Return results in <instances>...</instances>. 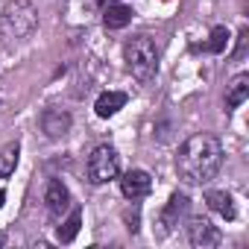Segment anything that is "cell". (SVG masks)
<instances>
[{"label": "cell", "instance_id": "obj_15", "mask_svg": "<svg viewBox=\"0 0 249 249\" xmlns=\"http://www.w3.org/2000/svg\"><path fill=\"white\" fill-rule=\"evenodd\" d=\"M226 44H229V30H226V27H214V30H211V36H208L205 50H211V53H223V50H226Z\"/></svg>", "mask_w": 249, "mask_h": 249}, {"label": "cell", "instance_id": "obj_16", "mask_svg": "<svg viewBox=\"0 0 249 249\" xmlns=\"http://www.w3.org/2000/svg\"><path fill=\"white\" fill-rule=\"evenodd\" d=\"M188 211V196H182V194H173V199H170V205H167V220H173V217H179V214H185Z\"/></svg>", "mask_w": 249, "mask_h": 249}, {"label": "cell", "instance_id": "obj_18", "mask_svg": "<svg viewBox=\"0 0 249 249\" xmlns=\"http://www.w3.org/2000/svg\"><path fill=\"white\" fill-rule=\"evenodd\" d=\"M3 243H6V237H3V231H0V246H3Z\"/></svg>", "mask_w": 249, "mask_h": 249}, {"label": "cell", "instance_id": "obj_7", "mask_svg": "<svg viewBox=\"0 0 249 249\" xmlns=\"http://www.w3.org/2000/svg\"><path fill=\"white\" fill-rule=\"evenodd\" d=\"M44 202H47V211H50L53 217H59V214L68 208V202H71V194H68V188H65L59 179H50V185H47V194H44Z\"/></svg>", "mask_w": 249, "mask_h": 249}, {"label": "cell", "instance_id": "obj_8", "mask_svg": "<svg viewBox=\"0 0 249 249\" xmlns=\"http://www.w3.org/2000/svg\"><path fill=\"white\" fill-rule=\"evenodd\" d=\"M123 106H126V94H123V91H106V94L97 97L94 111H97V117H111V114H117Z\"/></svg>", "mask_w": 249, "mask_h": 249}, {"label": "cell", "instance_id": "obj_12", "mask_svg": "<svg viewBox=\"0 0 249 249\" xmlns=\"http://www.w3.org/2000/svg\"><path fill=\"white\" fill-rule=\"evenodd\" d=\"M68 126H71V117H68V114H62V111H47V114H44V132H47L50 138L65 135Z\"/></svg>", "mask_w": 249, "mask_h": 249}, {"label": "cell", "instance_id": "obj_11", "mask_svg": "<svg viewBox=\"0 0 249 249\" xmlns=\"http://www.w3.org/2000/svg\"><path fill=\"white\" fill-rule=\"evenodd\" d=\"M129 21H132V9H129V6H120V3L108 6L106 15H103V24H106L108 30H120V27H126Z\"/></svg>", "mask_w": 249, "mask_h": 249}, {"label": "cell", "instance_id": "obj_10", "mask_svg": "<svg viewBox=\"0 0 249 249\" xmlns=\"http://www.w3.org/2000/svg\"><path fill=\"white\" fill-rule=\"evenodd\" d=\"M246 97H249V76L240 73V76L231 79V85H229V91H226V106H229V108H237V106L246 103Z\"/></svg>", "mask_w": 249, "mask_h": 249}, {"label": "cell", "instance_id": "obj_13", "mask_svg": "<svg viewBox=\"0 0 249 249\" xmlns=\"http://www.w3.org/2000/svg\"><path fill=\"white\" fill-rule=\"evenodd\" d=\"M79 226H82V211H79V208H73V211H71V217L59 226V240H62V243H71V240L79 234Z\"/></svg>", "mask_w": 249, "mask_h": 249}, {"label": "cell", "instance_id": "obj_6", "mask_svg": "<svg viewBox=\"0 0 249 249\" xmlns=\"http://www.w3.org/2000/svg\"><path fill=\"white\" fill-rule=\"evenodd\" d=\"M120 191L126 199H141L153 191V179L147 170H129V173H123L120 179Z\"/></svg>", "mask_w": 249, "mask_h": 249}, {"label": "cell", "instance_id": "obj_5", "mask_svg": "<svg viewBox=\"0 0 249 249\" xmlns=\"http://www.w3.org/2000/svg\"><path fill=\"white\" fill-rule=\"evenodd\" d=\"M188 237H191V243H194V246L211 249V246H217V243H220V229H217V226H211V220H205V217H194V220H191V226H188Z\"/></svg>", "mask_w": 249, "mask_h": 249}, {"label": "cell", "instance_id": "obj_1", "mask_svg": "<svg viewBox=\"0 0 249 249\" xmlns=\"http://www.w3.org/2000/svg\"><path fill=\"white\" fill-rule=\"evenodd\" d=\"M223 164V147L214 135H194L179 147L176 170L188 185H205L217 176Z\"/></svg>", "mask_w": 249, "mask_h": 249}, {"label": "cell", "instance_id": "obj_9", "mask_svg": "<svg viewBox=\"0 0 249 249\" xmlns=\"http://www.w3.org/2000/svg\"><path fill=\"white\" fill-rule=\"evenodd\" d=\"M205 202H208L211 211H217V214L226 217V220H234V217H237L234 202H231V196H229L226 191H208V194H205Z\"/></svg>", "mask_w": 249, "mask_h": 249}, {"label": "cell", "instance_id": "obj_17", "mask_svg": "<svg viewBox=\"0 0 249 249\" xmlns=\"http://www.w3.org/2000/svg\"><path fill=\"white\" fill-rule=\"evenodd\" d=\"M3 199H6V191H0V208H3Z\"/></svg>", "mask_w": 249, "mask_h": 249}, {"label": "cell", "instance_id": "obj_14", "mask_svg": "<svg viewBox=\"0 0 249 249\" xmlns=\"http://www.w3.org/2000/svg\"><path fill=\"white\" fill-rule=\"evenodd\" d=\"M18 153H21V147H18V144H6L3 150H0V179H3V176H12V173H15V164H18Z\"/></svg>", "mask_w": 249, "mask_h": 249}, {"label": "cell", "instance_id": "obj_4", "mask_svg": "<svg viewBox=\"0 0 249 249\" xmlns=\"http://www.w3.org/2000/svg\"><path fill=\"white\" fill-rule=\"evenodd\" d=\"M120 173V159L114 153V147H97L91 156H88V179L94 185H106L111 179H117Z\"/></svg>", "mask_w": 249, "mask_h": 249}, {"label": "cell", "instance_id": "obj_3", "mask_svg": "<svg viewBox=\"0 0 249 249\" xmlns=\"http://www.w3.org/2000/svg\"><path fill=\"white\" fill-rule=\"evenodd\" d=\"M0 30L9 38H27L33 30H36V9L27 0H15V3L3 12L0 18Z\"/></svg>", "mask_w": 249, "mask_h": 249}, {"label": "cell", "instance_id": "obj_2", "mask_svg": "<svg viewBox=\"0 0 249 249\" xmlns=\"http://www.w3.org/2000/svg\"><path fill=\"white\" fill-rule=\"evenodd\" d=\"M123 59H126V68L135 79L147 82L156 76L159 71V50L156 44L147 38V36H135L126 41V47H123Z\"/></svg>", "mask_w": 249, "mask_h": 249}]
</instances>
